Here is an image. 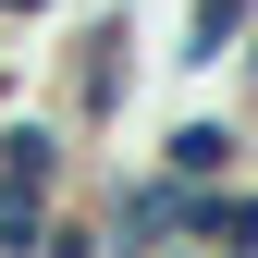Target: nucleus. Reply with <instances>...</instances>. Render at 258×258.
Returning <instances> with one entry per match:
<instances>
[{
	"label": "nucleus",
	"instance_id": "nucleus-8",
	"mask_svg": "<svg viewBox=\"0 0 258 258\" xmlns=\"http://www.w3.org/2000/svg\"><path fill=\"white\" fill-rule=\"evenodd\" d=\"M0 25H49V0H0Z\"/></svg>",
	"mask_w": 258,
	"mask_h": 258
},
{
	"label": "nucleus",
	"instance_id": "nucleus-3",
	"mask_svg": "<svg viewBox=\"0 0 258 258\" xmlns=\"http://www.w3.org/2000/svg\"><path fill=\"white\" fill-rule=\"evenodd\" d=\"M0 184H13V197L74 209V123H61V111H13V99H0Z\"/></svg>",
	"mask_w": 258,
	"mask_h": 258
},
{
	"label": "nucleus",
	"instance_id": "nucleus-6",
	"mask_svg": "<svg viewBox=\"0 0 258 258\" xmlns=\"http://www.w3.org/2000/svg\"><path fill=\"white\" fill-rule=\"evenodd\" d=\"M49 221H61L49 197H13V184H0V258H37V246H49Z\"/></svg>",
	"mask_w": 258,
	"mask_h": 258
},
{
	"label": "nucleus",
	"instance_id": "nucleus-4",
	"mask_svg": "<svg viewBox=\"0 0 258 258\" xmlns=\"http://www.w3.org/2000/svg\"><path fill=\"white\" fill-rule=\"evenodd\" d=\"M160 184H184V197H209V184H246V111H184L172 136L148 160Z\"/></svg>",
	"mask_w": 258,
	"mask_h": 258
},
{
	"label": "nucleus",
	"instance_id": "nucleus-1",
	"mask_svg": "<svg viewBox=\"0 0 258 258\" xmlns=\"http://www.w3.org/2000/svg\"><path fill=\"white\" fill-rule=\"evenodd\" d=\"M123 99H136V13H86L74 37H61V123H74V148L86 136H111L123 123Z\"/></svg>",
	"mask_w": 258,
	"mask_h": 258
},
{
	"label": "nucleus",
	"instance_id": "nucleus-9",
	"mask_svg": "<svg viewBox=\"0 0 258 258\" xmlns=\"http://www.w3.org/2000/svg\"><path fill=\"white\" fill-rule=\"evenodd\" d=\"M234 61H246V86H258V37H246V49H234Z\"/></svg>",
	"mask_w": 258,
	"mask_h": 258
},
{
	"label": "nucleus",
	"instance_id": "nucleus-7",
	"mask_svg": "<svg viewBox=\"0 0 258 258\" xmlns=\"http://www.w3.org/2000/svg\"><path fill=\"white\" fill-rule=\"evenodd\" d=\"M37 258H111V246H99V221H86V209H61V221H49V246H37Z\"/></svg>",
	"mask_w": 258,
	"mask_h": 258
},
{
	"label": "nucleus",
	"instance_id": "nucleus-5",
	"mask_svg": "<svg viewBox=\"0 0 258 258\" xmlns=\"http://www.w3.org/2000/svg\"><path fill=\"white\" fill-rule=\"evenodd\" d=\"M246 37H258V0H184V37H172V61H184V74H221Z\"/></svg>",
	"mask_w": 258,
	"mask_h": 258
},
{
	"label": "nucleus",
	"instance_id": "nucleus-10",
	"mask_svg": "<svg viewBox=\"0 0 258 258\" xmlns=\"http://www.w3.org/2000/svg\"><path fill=\"white\" fill-rule=\"evenodd\" d=\"M172 258H209V246H172Z\"/></svg>",
	"mask_w": 258,
	"mask_h": 258
},
{
	"label": "nucleus",
	"instance_id": "nucleus-2",
	"mask_svg": "<svg viewBox=\"0 0 258 258\" xmlns=\"http://www.w3.org/2000/svg\"><path fill=\"white\" fill-rule=\"evenodd\" d=\"M86 221H99L111 258H172V246H184V184H160V172H111Z\"/></svg>",
	"mask_w": 258,
	"mask_h": 258
}]
</instances>
